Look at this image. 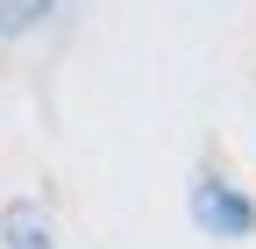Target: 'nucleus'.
Returning <instances> with one entry per match:
<instances>
[{
    "mask_svg": "<svg viewBox=\"0 0 256 249\" xmlns=\"http://www.w3.org/2000/svg\"><path fill=\"white\" fill-rule=\"evenodd\" d=\"M192 221H200L206 235H249L256 228V200H242L235 185H220V178H192Z\"/></svg>",
    "mask_w": 256,
    "mask_h": 249,
    "instance_id": "f257e3e1",
    "label": "nucleus"
},
{
    "mask_svg": "<svg viewBox=\"0 0 256 249\" xmlns=\"http://www.w3.org/2000/svg\"><path fill=\"white\" fill-rule=\"evenodd\" d=\"M0 235H8V249H57V235H50V214H43L36 200L0 206Z\"/></svg>",
    "mask_w": 256,
    "mask_h": 249,
    "instance_id": "f03ea898",
    "label": "nucleus"
},
{
    "mask_svg": "<svg viewBox=\"0 0 256 249\" xmlns=\"http://www.w3.org/2000/svg\"><path fill=\"white\" fill-rule=\"evenodd\" d=\"M57 0H0V36H22V28H36Z\"/></svg>",
    "mask_w": 256,
    "mask_h": 249,
    "instance_id": "7ed1b4c3",
    "label": "nucleus"
}]
</instances>
